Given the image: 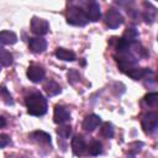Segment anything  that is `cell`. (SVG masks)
Listing matches in <instances>:
<instances>
[{
	"instance_id": "cell-1",
	"label": "cell",
	"mask_w": 158,
	"mask_h": 158,
	"mask_svg": "<svg viewBox=\"0 0 158 158\" xmlns=\"http://www.w3.org/2000/svg\"><path fill=\"white\" fill-rule=\"evenodd\" d=\"M27 112L32 116H42L47 112V100L41 93H32L26 96Z\"/></svg>"
},
{
	"instance_id": "cell-2",
	"label": "cell",
	"mask_w": 158,
	"mask_h": 158,
	"mask_svg": "<svg viewBox=\"0 0 158 158\" xmlns=\"http://www.w3.org/2000/svg\"><path fill=\"white\" fill-rule=\"evenodd\" d=\"M67 22L74 26H85L88 23V19L83 9L78 6H70L67 11Z\"/></svg>"
},
{
	"instance_id": "cell-3",
	"label": "cell",
	"mask_w": 158,
	"mask_h": 158,
	"mask_svg": "<svg viewBox=\"0 0 158 158\" xmlns=\"http://www.w3.org/2000/svg\"><path fill=\"white\" fill-rule=\"evenodd\" d=\"M115 58H116L118 68L123 73H127L132 68L137 67V63H138V59L130 51L128 52H123V53H118V56H116Z\"/></svg>"
},
{
	"instance_id": "cell-4",
	"label": "cell",
	"mask_w": 158,
	"mask_h": 158,
	"mask_svg": "<svg viewBox=\"0 0 158 158\" xmlns=\"http://www.w3.org/2000/svg\"><path fill=\"white\" fill-rule=\"evenodd\" d=\"M142 128L147 133H153L158 127V114L157 112H147L142 116Z\"/></svg>"
},
{
	"instance_id": "cell-5",
	"label": "cell",
	"mask_w": 158,
	"mask_h": 158,
	"mask_svg": "<svg viewBox=\"0 0 158 158\" xmlns=\"http://www.w3.org/2000/svg\"><path fill=\"white\" fill-rule=\"evenodd\" d=\"M31 31L33 33L38 35V37L40 36H43V35H46L49 31V23L44 19L33 16L32 20H31Z\"/></svg>"
},
{
	"instance_id": "cell-6",
	"label": "cell",
	"mask_w": 158,
	"mask_h": 158,
	"mask_svg": "<svg viewBox=\"0 0 158 158\" xmlns=\"http://www.w3.org/2000/svg\"><path fill=\"white\" fill-rule=\"evenodd\" d=\"M105 23L110 28H117L123 23V16L114 9H110L105 15Z\"/></svg>"
},
{
	"instance_id": "cell-7",
	"label": "cell",
	"mask_w": 158,
	"mask_h": 158,
	"mask_svg": "<svg viewBox=\"0 0 158 158\" xmlns=\"http://www.w3.org/2000/svg\"><path fill=\"white\" fill-rule=\"evenodd\" d=\"M53 120H54L56 123L62 125V123H64V122L70 120V114H69V111L64 106L56 105L54 112H53Z\"/></svg>"
},
{
	"instance_id": "cell-8",
	"label": "cell",
	"mask_w": 158,
	"mask_h": 158,
	"mask_svg": "<svg viewBox=\"0 0 158 158\" xmlns=\"http://www.w3.org/2000/svg\"><path fill=\"white\" fill-rule=\"evenodd\" d=\"M84 12H85V15H86L88 21L90 20V21H93V22L99 21V19H100V16H101L100 6H99V4H98V2H95V1L90 2V4L88 5L86 10H84Z\"/></svg>"
},
{
	"instance_id": "cell-9",
	"label": "cell",
	"mask_w": 158,
	"mask_h": 158,
	"mask_svg": "<svg viewBox=\"0 0 158 158\" xmlns=\"http://www.w3.org/2000/svg\"><path fill=\"white\" fill-rule=\"evenodd\" d=\"M27 77L33 83H40L44 78V69L38 65H30L27 69Z\"/></svg>"
},
{
	"instance_id": "cell-10",
	"label": "cell",
	"mask_w": 158,
	"mask_h": 158,
	"mask_svg": "<svg viewBox=\"0 0 158 158\" xmlns=\"http://www.w3.org/2000/svg\"><path fill=\"white\" fill-rule=\"evenodd\" d=\"M86 149V144L84 138L80 135H77L72 139V151L75 156H81Z\"/></svg>"
},
{
	"instance_id": "cell-11",
	"label": "cell",
	"mask_w": 158,
	"mask_h": 158,
	"mask_svg": "<svg viewBox=\"0 0 158 158\" xmlns=\"http://www.w3.org/2000/svg\"><path fill=\"white\" fill-rule=\"evenodd\" d=\"M28 46L33 53H42L47 48V42L42 37H33V38H30Z\"/></svg>"
},
{
	"instance_id": "cell-12",
	"label": "cell",
	"mask_w": 158,
	"mask_h": 158,
	"mask_svg": "<svg viewBox=\"0 0 158 158\" xmlns=\"http://www.w3.org/2000/svg\"><path fill=\"white\" fill-rule=\"evenodd\" d=\"M100 122H101V118L98 115H95V114L88 115L83 121V128L85 131H88V132H91L99 126Z\"/></svg>"
},
{
	"instance_id": "cell-13",
	"label": "cell",
	"mask_w": 158,
	"mask_h": 158,
	"mask_svg": "<svg viewBox=\"0 0 158 158\" xmlns=\"http://www.w3.org/2000/svg\"><path fill=\"white\" fill-rule=\"evenodd\" d=\"M17 42V36L12 31H1L0 32V44H14Z\"/></svg>"
},
{
	"instance_id": "cell-14",
	"label": "cell",
	"mask_w": 158,
	"mask_h": 158,
	"mask_svg": "<svg viewBox=\"0 0 158 158\" xmlns=\"http://www.w3.org/2000/svg\"><path fill=\"white\" fill-rule=\"evenodd\" d=\"M56 57L58 59H62V60L73 62L75 59V53L73 51H69L65 48H57L56 49Z\"/></svg>"
},
{
	"instance_id": "cell-15",
	"label": "cell",
	"mask_w": 158,
	"mask_h": 158,
	"mask_svg": "<svg viewBox=\"0 0 158 158\" xmlns=\"http://www.w3.org/2000/svg\"><path fill=\"white\" fill-rule=\"evenodd\" d=\"M149 72H151V70H149V69H147V68L135 67V68H132L131 70H128L126 74H127L130 78H132L133 80H139V79H142L144 75H147Z\"/></svg>"
},
{
	"instance_id": "cell-16",
	"label": "cell",
	"mask_w": 158,
	"mask_h": 158,
	"mask_svg": "<svg viewBox=\"0 0 158 158\" xmlns=\"http://www.w3.org/2000/svg\"><path fill=\"white\" fill-rule=\"evenodd\" d=\"M31 137L38 143L51 144V136L44 131H35V132L31 133Z\"/></svg>"
},
{
	"instance_id": "cell-17",
	"label": "cell",
	"mask_w": 158,
	"mask_h": 158,
	"mask_svg": "<svg viewBox=\"0 0 158 158\" xmlns=\"http://www.w3.org/2000/svg\"><path fill=\"white\" fill-rule=\"evenodd\" d=\"M43 89L46 90V93H47L49 96H54V95L59 94L60 90H62L60 86H59V84H57V83L53 81V80H48V81L44 84Z\"/></svg>"
},
{
	"instance_id": "cell-18",
	"label": "cell",
	"mask_w": 158,
	"mask_h": 158,
	"mask_svg": "<svg viewBox=\"0 0 158 158\" xmlns=\"http://www.w3.org/2000/svg\"><path fill=\"white\" fill-rule=\"evenodd\" d=\"M137 36H138V32H137L136 28H133V27H127V28L125 30V32H123V35H122L121 38H122L125 42H127V43L131 44L132 42L136 41Z\"/></svg>"
},
{
	"instance_id": "cell-19",
	"label": "cell",
	"mask_w": 158,
	"mask_h": 158,
	"mask_svg": "<svg viewBox=\"0 0 158 158\" xmlns=\"http://www.w3.org/2000/svg\"><path fill=\"white\" fill-rule=\"evenodd\" d=\"M11 63H12V57H11V54H10L6 49H4V48L0 47V64L4 65V67H7V65H10Z\"/></svg>"
},
{
	"instance_id": "cell-20",
	"label": "cell",
	"mask_w": 158,
	"mask_h": 158,
	"mask_svg": "<svg viewBox=\"0 0 158 158\" xmlns=\"http://www.w3.org/2000/svg\"><path fill=\"white\" fill-rule=\"evenodd\" d=\"M88 152H89V154H91V156H99V154L102 152V146H101V143H100L99 141H93V142L89 144V147H88Z\"/></svg>"
},
{
	"instance_id": "cell-21",
	"label": "cell",
	"mask_w": 158,
	"mask_h": 158,
	"mask_svg": "<svg viewBox=\"0 0 158 158\" xmlns=\"http://www.w3.org/2000/svg\"><path fill=\"white\" fill-rule=\"evenodd\" d=\"M0 99H2V101L7 105H12L14 104V99L11 96V94L9 93V90L4 86V85H0Z\"/></svg>"
},
{
	"instance_id": "cell-22",
	"label": "cell",
	"mask_w": 158,
	"mask_h": 158,
	"mask_svg": "<svg viewBox=\"0 0 158 158\" xmlns=\"http://www.w3.org/2000/svg\"><path fill=\"white\" fill-rule=\"evenodd\" d=\"M101 135L105 138H111L114 136V126L110 122H105L101 126Z\"/></svg>"
},
{
	"instance_id": "cell-23",
	"label": "cell",
	"mask_w": 158,
	"mask_h": 158,
	"mask_svg": "<svg viewBox=\"0 0 158 158\" xmlns=\"http://www.w3.org/2000/svg\"><path fill=\"white\" fill-rule=\"evenodd\" d=\"M144 102L148 106H156L158 104V94L157 93H148L144 96Z\"/></svg>"
},
{
	"instance_id": "cell-24",
	"label": "cell",
	"mask_w": 158,
	"mask_h": 158,
	"mask_svg": "<svg viewBox=\"0 0 158 158\" xmlns=\"http://www.w3.org/2000/svg\"><path fill=\"white\" fill-rule=\"evenodd\" d=\"M143 19L146 20V22L148 23H152L153 21H154V19H156V9L153 7L152 10H146L144 12H143Z\"/></svg>"
},
{
	"instance_id": "cell-25",
	"label": "cell",
	"mask_w": 158,
	"mask_h": 158,
	"mask_svg": "<svg viewBox=\"0 0 158 158\" xmlns=\"http://www.w3.org/2000/svg\"><path fill=\"white\" fill-rule=\"evenodd\" d=\"M57 133L62 137V138H68L72 133V127L70 126H62L57 130Z\"/></svg>"
},
{
	"instance_id": "cell-26",
	"label": "cell",
	"mask_w": 158,
	"mask_h": 158,
	"mask_svg": "<svg viewBox=\"0 0 158 158\" xmlns=\"http://www.w3.org/2000/svg\"><path fill=\"white\" fill-rule=\"evenodd\" d=\"M68 80H69V83L74 84L75 81L79 80V73L77 70H74V69L69 70V73H68Z\"/></svg>"
},
{
	"instance_id": "cell-27",
	"label": "cell",
	"mask_w": 158,
	"mask_h": 158,
	"mask_svg": "<svg viewBox=\"0 0 158 158\" xmlns=\"http://www.w3.org/2000/svg\"><path fill=\"white\" fill-rule=\"evenodd\" d=\"M10 143V137L7 135H0V148L6 147Z\"/></svg>"
},
{
	"instance_id": "cell-28",
	"label": "cell",
	"mask_w": 158,
	"mask_h": 158,
	"mask_svg": "<svg viewBox=\"0 0 158 158\" xmlns=\"http://www.w3.org/2000/svg\"><path fill=\"white\" fill-rule=\"evenodd\" d=\"M5 125H6V120L2 116H0V127H4Z\"/></svg>"
},
{
	"instance_id": "cell-29",
	"label": "cell",
	"mask_w": 158,
	"mask_h": 158,
	"mask_svg": "<svg viewBox=\"0 0 158 158\" xmlns=\"http://www.w3.org/2000/svg\"><path fill=\"white\" fill-rule=\"evenodd\" d=\"M0 70H1V64H0Z\"/></svg>"
}]
</instances>
